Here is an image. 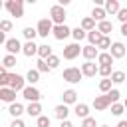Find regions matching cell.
Listing matches in <instances>:
<instances>
[{"label":"cell","mask_w":127,"mask_h":127,"mask_svg":"<svg viewBox=\"0 0 127 127\" xmlns=\"http://www.w3.org/2000/svg\"><path fill=\"white\" fill-rule=\"evenodd\" d=\"M111 73H113L111 65H99V75H103V77H111Z\"/></svg>","instance_id":"cell-39"},{"label":"cell","mask_w":127,"mask_h":127,"mask_svg":"<svg viewBox=\"0 0 127 127\" xmlns=\"http://www.w3.org/2000/svg\"><path fill=\"white\" fill-rule=\"evenodd\" d=\"M10 30H12V22H10V20H2V22H0V32L6 34V32H10Z\"/></svg>","instance_id":"cell-41"},{"label":"cell","mask_w":127,"mask_h":127,"mask_svg":"<svg viewBox=\"0 0 127 127\" xmlns=\"http://www.w3.org/2000/svg\"><path fill=\"white\" fill-rule=\"evenodd\" d=\"M117 20L121 22V26H123V24H127V8H121V10H119V14H117Z\"/></svg>","instance_id":"cell-44"},{"label":"cell","mask_w":127,"mask_h":127,"mask_svg":"<svg viewBox=\"0 0 127 127\" xmlns=\"http://www.w3.org/2000/svg\"><path fill=\"white\" fill-rule=\"evenodd\" d=\"M93 107H95V111H105L107 107H111V99H109V95L105 93V95H95V99H93Z\"/></svg>","instance_id":"cell-8"},{"label":"cell","mask_w":127,"mask_h":127,"mask_svg":"<svg viewBox=\"0 0 127 127\" xmlns=\"http://www.w3.org/2000/svg\"><path fill=\"white\" fill-rule=\"evenodd\" d=\"M4 8L10 12V16H16V18H22L24 16V2L22 0H6L4 2Z\"/></svg>","instance_id":"cell-2"},{"label":"cell","mask_w":127,"mask_h":127,"mask_svg":"<svg viewBox=\"0 0 127 127\" xmlns=\"http://www.w3.org/2000/svg\"><path fill=\"white\" fill-rule=\"evenodd\" d=\"M103 8H105V12H107V14H119L121 4H119L117 0H107V2L103 4Z\"/></svg>","instance_id":"cell-20"},{"label":"cell","mask_w":127,"mask_h":127,"mask_svg":"<svg viewBox=\"0 0 127 127\" xmlns=\"http://www.w3.org/2000/svg\"><path fill=\"white\" fill-rule=\"evenodd\" d=\"M105 16H107V12H105V8L103 6H93V10H91V18L99 24V22H103L105 20Z\"/></svg>","instance_id":"cell-16"},{"label":"cell","mask_w":127,"mask_h":127,"mask_svg":"<svg viewBox=\"0 0 127 127\" xmlns=\"http://www.w3.org/2000/svg\"><path fill=\"white\" fill-rule=\"evenodd\" d=\"M107 95H109V99H111V105H113V103H119V97H121L119 89H111Z\"/></svg>","instance_id":"cell-40"},{"label":"cell","mask_w":127,"mask_h":127,"mask_svg":"<svg viewBox=\"0 0 127 127\" xmlns=\"http://www.w3.org/2000/svg\"><path fill=\"white\" fill-rule=\"evenodd\" d=\"M24 111H26V107H24L22 103H18V101H16V103H12V105L8 107V113H10L14 119H20V115H22Z\"/></svg>","instance_id":"cell-18"},{"label":"cell","mask_w":127,"mask_h":127,"mask_svg":"<svg viewBox=\"0 0 127 127\" xmlns=\"http://www.w3.org/2000/svg\"><path fill=\"white\" fill-rule=\"evenodd\" d=\"M101 38H103V34H101L99 30H93V32H87V40H89V44H91V46H95V48H97V44L101 42Z\"/></svg>","instance_id":"cell-24"},{"label":"cell","mask_w":127,"mask_h":127,"mask_svg":"<svg viewBox=\"0 0 127 127\" xmlns=\"http://www.w3.org/2000/svg\"><path fill=\"white\" fill-rule=\"evenodd\" d=\"M121 36H125V38H127V24H123V26H121Z\"/></svg>","instance_id":"cell-47"},{"label":"cell","mask_w":127,"mask_h":127,"mask_svg":"<svg viewBox=\"0 0 127 127\" xmlns=\"http://www.w3.org/2000/svg\"><path fill=\"white\" fill-rule=\"evenodd\" d=\"M123 111H125V105H123V103H113V105H111V113H113V115L119 117Z\"/></svg>","instance_id":"cell-38"},{"label":"cell","mask_w":127,"mask_h":127,"mask_svg":"<svg viewBox=\"0 0 127 127\" xmlns=\"http://www.w3.org/2000/svg\"><path fill=\"white\" fill-rule=\"evenodd\" d=\"M123 105H125V109H127V97H125V101H123Z\"/></svg>","instance_id":"cell-49"},{"label":"cell","mask_w":127,"mask_h":127,"mask_svg":"<svg viewBox=\"0 0 127 127\" xmlns=\"http://www.w3.org/2000/svg\"><path fill=\"white\" fill-rule=\"evenodd\" d=\"M111 81H113V83H123V81H127V75H125V71H121V69H115V71L111 73Z\"/></svg>","instance_id":"cell-32"},{"label":"cell","mask_w":127,"mask_h":127,"mask_svg":"<svg viewBox=\"0 0 127 127\" xmlns=\"http://www.w3.org/2000/svg\"><path fill=\"white\" fill-rule=\"evenodd\" d=\"M60 127H73V125H71L69 119H65V121H60Z\"/></svg>","instance_id":"cell-46"},{"label":"cell","mask_w":127,"mask_h":127,"mask_svg":"<svg viewBox=\"0 0 127 127\" xmlns=\"http://www.w3.org/2000/svg\"><path fill=\"white\" fill-rule=\"evenodd\" d=\"M26 81H28L30 85H36V83L40 81V71H38V69H30V71L26 73Z\"/></svg>","instance_id":"cell-29"},{"label":"cell","mask_w":127,"mask_h":127,"mask_svg":"<svg viewBox=\"0 0 127 127\" xmlns=\"http://www.w3.org/2000/svg\"><path fill=\"white\" fill-rule=\"evenodd\" d=\"M117 127H127V121H119V123H117Z\"/></svg>","instance_id":"cell-48"},{"label":"cell","mask_w":127,"mask_h":127,"mask_svg":"<svg viewBox=\"0 0 127 127\" xmlns=\"http://www.w3.org/2000/svg\"><path fill=\"white\" fill-rule=\"evenodd\" d=\"M10 127H26V123H24L22 119H12V123H10Z\"/></svg>","instance_id":"cell-45"},{"label":"cell","mask_w":127,"mask_h":127,"mask_svg":"<svg viewBox=\"0 0 127 127\" xmlns=\"http://www.w3.org/2000/svg\"><path fill=\"white\" fill-rule=\"evenodd\" d=\"M22 34H24V38H26L28 42H34V38L38 36V30H36V28H32V26H26V28L22 30Z\"/></svg>","instance_id":"cell-30"},{"label":"cell","mask_w":127,"mask_h":127,"mask_svg":"<svg viewBox=\"0 0 127 127\" xmlns=\"http://www.w3.org/2000/svg\"><path fill=\"white\" fill-rule=\"evenodd\" d=\"M81 56L85 58V62H93V60H97V58H99V50H97L95 46L87 44V46H83V50H81Z\"/></svg>","instance_id":"cell-12"},{"label":"cell","mask_w":127,"mask_h":127,"mask_svg":"<svg viewBox=\"0 0 127 127\" xmlns=\"http://www.w3.org/2000/svg\"><path fill=\"white\" fill-rule=\"evenodd\" d=\"M97 64H99V65H111V64H113V56H111L109 52H99Z\"/></svg>","instance_id":"cell-26"},{"label":"cell","mask_w":127,"mask_h":127,"mask_svg":"<svg viewBox=\"0 0 127 127\" xmlns=\"http://www.w3.org/2000/svg\"><path fill=\"white\" fill-rule=\"evenodd\" d=\"M50 56H54V52H52V48H50L48 44H42V46L38 48V58H40V60H48Z\"/></svg>","instance_id":"cell-25"},{"label":"cell","mask_w":127,"mask_h":127,"mask_svg":"<svg viewBox=\"0 0 127 127\" xmlns=\"http://www.w3.org/2000/svg\"><path fill=\"white\" fill-rule=\"evenodd\" d=\"M0 99L12 105V103H16V91L10 87H0Z\"/></svg>","instance_id":"cell-14"},{"label":"cell","mask_w":127,"mask_h":127,"mask_svg":"<svg viewBox=\"0 0 127 127\" xmlns=\"http://www.w3.org/2000/svg\"><path fill=\"white\" fill-rule=\"evenodd\" d=\"M54 22L50 20V18H42L40 22H38V26H36V30H38V36L40 38H48L52 32H54Z\"/></svg>","instance_id":"cell-4"},{"label":"cell","mask_w":127,"mask_h":127,"mask_svg":"<svg viewBox=\"0 0 127 127\" xmlns=\"http://www.w3.org/2000/svg\"><path fill=\"white\" fill-rule=\"evenodd\" d=\"M79 28H83L85 32H93V30H97V28H95V20H93L91 16H85V18L81 20Z\"/></svg>","instance_id":"cell-22"},{"label":"cell","mask_w":127,"mask_h":127,"mask_svg":"<svg viewBox=\"0 0 127 127\" xmlns=\"http://www.w3.org/2000/svg\"><path fill=\"white\" fill-rule=\"evenodd\" d=\"M81 77H83L81 67H73V65H71V67H65L64 73H62V79L67 81V83H79Z\"/></svg>","instance_id":"cell-1"},{"label":"cell","mask_w":127,"mask_h":127,"mask_svg":"<svg viewBox=\"0 0 127 127\" xmlns=\"http://www.w3.org/2000/svg\"><path fill=\"white\" fill-rule=\"evenodd\" d=\"M65 8L64 6H60V4H56V6H52L50 8V20L56 24V26H60V24H65Z\"/></svg>","instance_id":"cell-3"},{"label":"cell","mask_w":127,"mask_h":127,"mask_svg":"<svg viewBox=\"0 0 127 127\" xmlns=\"http://www.w3.org/2000/svg\"><path fill=\"white\" fill-rule=\"evenodd\" d=\"M14 65H16V56H10V54H6V56H4V60H2V67L10 69V67H14Z\"/></svg>","instance_id":"cell-35"},{"label":"cell","mask_w":127,"mask_h":127,"mask_svg":"<svg viewBox=\"0 0 127 127\" xmlns=\"http://www.w3.org/2000/svg\"><path fill=\"white\" fill-rule=\"evenodd\" d=\"M8 87L14 91H24L26 89V77H22L18 73H10V85Z\"/></svg>","instance_id":"cell-7"},{"label":"cell","mask_w":127,"mask_h":127,"mask_svg":"<svg viewBox=\"0 0 127 127\" xmlns=\"http://www.w3.org/2000/svg\"><path fill=\"white\" fill-rule=\"evenodd\" d=\"M73 113H75L77 117H81V119H87V117H89V105H87V103H77L75 109H73Z\"/></svg>","instance_id":"cell-21"},{"label":"cell","mask_w":127,"mask_h":127,"mask_svg":"<svg viewBox=\"0 0 127 127\" xmlns=\"http://www.w3.org/2000/svg\"><path fill=\"white\" fill-rule=\"evenodd\" d=\"M4 48H6V52L10 54V56H16L18 52H22V44H20V40L18 38H8V42L4 44Z\"/></svg>","instance_id":"cell-9"},{"label":"cell","mask_w":127,"mask_h":127,"mask_svg":"<svg viewBox=\"0 0 127 127\" xmlns=\"http://www.w3.org/2000/svg\"><path fill=\"white\" fill-rule=\"evenodd\" d=\"M50 117L48 115H40L38 119H36V127H50Z\"/></svg>","instance_id":"cell-37"},{"label":"cell","mask_w":127,"mask_h":127,"mask_svg":"<svg viewBox=\"0 0 127 127\" xmlns=\"http://www.w3.org/2000/svg\"><path fill=\"white\" fill-rule=\"evenodd\" d=\"M36 69H38L40 73H50V71H52V67L48 65V62H46V60H38V65H36Z\"/></svg>","instance_id":"cell-36"},{"label":"cell","mask_w":127,"mask_h":127,"mask_svg":"<svg viewBox=\"0 0 127 127\" xmlns=\"http://www.w3.org/2000/svg\"><path fill=\"white\" fill-rule=\"evenodd\" d=\"M8 85H10V73L6 67H2L0 69V87H8Z\"/></svg>","instance_id":"cell-34"},{"label":"cell","mask_w":127,"mask_h":127,"mask_svg":"<svg viewBox=\"0 0 127 127\" xmlns=\"http://www.w3.org/2000/svg\"><path fill=\"white\" fill-rule=\"evenodd\" d=\"M111 46H113L111 38H109V36H103V38H101V42L97 44V50H99V52H109V50H111Z\"/></svg>","instance_id":"cell-27"},{"label":"cell","mask_w":127,"mask_h":127,"mask_svg":"<svg viewBox=\"0 0 127 127\" xmlns=\"http://www.w3.org/2000/svg\"><path fill=\"white\" fill-rule=\"evenodd\" d=\"M81 127H99V125L93 117H87V119H81Z\"/></svg>","instance_id":"cell-43"},{"label":"cell","mask_w":127,"mask_h":127,"mask_svg":"<svg viewBox=\"0 0 127 127\" xmlns=\"http://www.w3.org/2000/svg\"><path fill=\"white\" fill-rule=\"evenodd\" d=\"M22 95H24V99H28L30 103H40V99H42V93H40V89H38L36 85H26V89L22 91Z\"/></svg>","instance_id":"cell-5"},{"label":"cell","mask_w":127,"mask_h":127,"mask_svg":"<svg viewBox=\"0 0 127 127\" xmlns=\"http://www.w3.org/2000/svg\"><path fill=\"white\" fill-rule=\"evenodd\" d=\"M38 48H40V46H36L34 42H26V44H24V48H22V54H24L26 58L38 56Z\"/></svg>","instance_id":"cell-17"},{"label":"cell","mask_w":127,"mask_h":127,"mask_svg":"<svg viewBox=\"0 0 127 127\" xmlns=\"http://www.w3.org/2000/svg\"><path fill=\"white\" fill-rule=\"evenodd\" d=\"M81 46L77 44V42H73V44H67L65 48H64V60H75L79 54H81Z\"/></svg>","instance_id":"cell-6"},{"label":"cell","mask_w":127,"mask_h":127,"mask_svg":"<svg viewBox=\"0 0 127 127\" xmlns=\"http://www.w3.org/2000/svg\"><path fill=\"white\" fill-rule=\"evenodd\" d=\"M99 127H109V125H99Z\"/></svg>","instance_id":"cell-50"},{"label":"cell","mask_w":127,"mask_h":127,"mask_svg":"<svg viewBox=\"0 0 127 127\" xmlns=\"http://www.w3.org/2000/svg\"><path fill=\"white\" fill-rule=\"evenodd\" d=\"M52 34H54L56 40L62 42V40H65L67 36H71V28H67L65 24H60V26H54V32H52Z\"/></svg>","instance_id":"cell-10"},{"label":"cell","mask_w":127,"mask_h":127,"mask_svg":"<svg viewBox=\"0 0 127 127\" xmlns=\"http://www.w3.org/2000/svg\"><path fill=\"white\" fill-rule=\"evenodd\" d=\"M71 36H73V40L79 44L83 38H87V32H85L83 28H79V26H77V28H73V30H71Z\"/></svg>","instance_id":"cell-31"},{"label":"cell","mask_w":127,"mask_h":127,"mask_svg":"<svg viewBox=\"0 0 127 127\" xmlns=\"http://www.w3.org/2000/svg\"><path fill=\"white\" fill-rule=\"evenodd\" d=\"M46 62H48V65H50L52 69H56V67L60 65V58H58V56H50V58H48Z\"/></svg>","instance_id":"cell-42"},{"label":"cell","mask_w":127,"mask_h":127,"mask_svg":"<svg viewBox=\"0 0 127 127\" xmlns=\"http://www.w3.org/2000/svg\"><path fill=\"white\" fill-rule=\"evenodd\" d=\"M26 113H28L30 117H36V119H38V117L42 115V105H40V103H30V105L26 107Z\"/></svg>","instance_id":"cell-23"},{"label":"cell","mask_w":127,"mask_h":127,"mask_svg":"<svg viewBox=\"0 0 127 127\" xmlns=\"http://www.w3.org/2000/svg\"><path fill=\"white\" fill-rule=\"evenodd\" d=\"M97 30H99L103 36H107L109 32H113V24H111L109 20H103V22H99V24H97Z\"/></svg>","instance_id":"cell-28"},{"label":"cell","mask_w":127,"mask_h":127,"mask_svg":"<svg viewBox=\"0 0 127 127\" xmlns=\"http://www.w3.org/2000/svg\"><path fill=\"white\" fill-rule=\"evenodd\" d=\"M109 54L113 56V60H121V58L127 54V48H125V44H123V42H113V46H111Z\"/></svg>","instance_id":"cell-11"},{"label":"cell","mask_w":127,"mask_h":127,"mask_svg":"<svg viewBox=\"0 0 127 127\" xmlns=\"http://www.w3.org/2000/svg\"><path fill=\"white\" fill-rule=\"evenodd\" d=\"M54 115H56L60 121H65V119H67V115H69V109H67V105H64V103L56 105V109H54Z\"/></svg>","instance_id":"cell-19"},{"label":"cell","mask_w":127,"mask_h":127,"mask_svg":"<svg viewBox=\"0 0 127 127\" xmlns=\"http://www.w3.org/2000/svg\"><path fill=\"white\" fill-rule=\"evenodd\" d=\"M81 73H83V77H93L95 73H99V65L93 62H85V64H81Z\"/></svg>","instance_id":"cell-13"},{"label":"cell","mask_w":127,"mask_h":127,"mask_svg":"<svg viewBox=\"0 0 127 127\" xmlns=\"http://www.w3.org/2000/svg\"><path fill=\"white\" fill-rule=\"evenodd\" d=\"M111 83H113V81H111V77H103V79L99 81V91H101L103 95H105V93H109V91H111Z\"/></svg>","instance_id":"cell-33"},{"label":"cell","mask_w":127,"mask_h":127,"mask_svg":"<svg viewBox=\"0 0 127 127\" xmlns=\"http://www.w3.org/2000/svg\"><path fill=\"white\" fill-rule=\"evenodd\" d=\"M62 101H64V105H77V93H75V89H65L64 93H62Z\"/></svg>","instance_id":"cell-15"}]
</instances>
